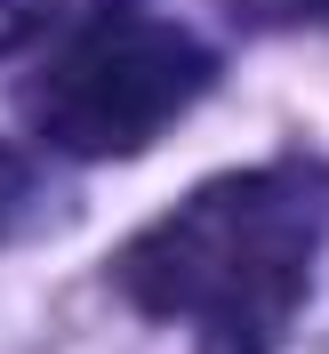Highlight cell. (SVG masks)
<instances>
[{"instance_id":"3957f363","label":"cell","mask_w":329,"mask_h":354,"mask_svg":"<svg viewBox=\"0 0 329 354\" xmlns=\"http://www.w3.org/2000/svg\"><path fill=\"white\" fill-rule=\"evenodd\" d=\"M24 185H32V177H24V161H17V145H0V234H8V225H17V209H24Z\"/></svg>"},{"instance_id":"277c9868","label":"cell","mask_w":329,"mask_h":354,"mask_svg":"<svg viewBox=\"0 0 329 354\" xmlns=\"http://www.w3.org/2000/svg\"><path fill=\"white\" fill-rule=\"evenodd\" d=\"M241 8L273 24H329V0H241Z\"/></svg>"},{"instance_id":"7a4b0ae2","label":"cell","mask_w":329,"mask_h":354,"mask_svg":"<svg viewBox=\"0 0 329 354\" xmlns=\"http://www.w3.org/2000/svg\"><path fill=\"white\" fill-rule=\"evenodd\" d=\"M209 88V48L185 24L161 17H97L72 32L24 88L32 129L57 153L81 161H121L137 145H153L177 113Z\"/></svg>"},{"instance_id":"6da1fadb","label":"cell","mask_w":329,"mask_h":354,"mask_svg":"<svg viewBox=\"0 0 329 354\" xmlns=\"http://www.w3.org/2000/svg\"><path fill=\"white\" fill-rule=\"evenodd\" d=\"M329 234V177L306 161L209 177L153 218L112 282L145 314L185 322L201 354H273L313 282V250Z\"/></svg>"}]
</instances>
